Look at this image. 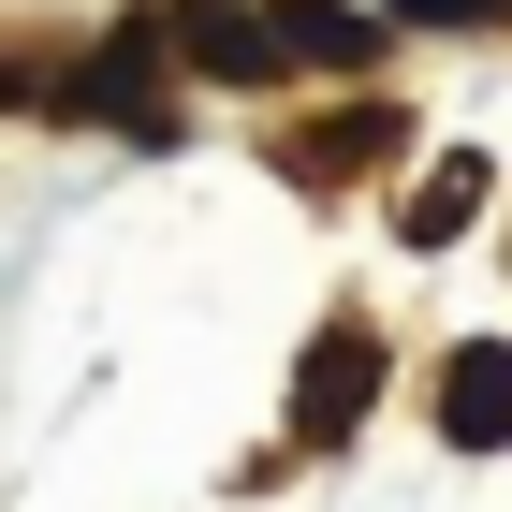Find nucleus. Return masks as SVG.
<instances>
[{"label":"nucleus","instance_id":"nucleus-1","mask_svg":"<svg viewBox=\"0 0 512 512\" xmlns=\"http://www.w3.org/2000/svg\"><path fill=\"white\" fill-rule=\"evenodd\" d=\"M161 30H176V59H191L205 88H278V74H293V44H278V15H235V0H176Z\"/></svg>","mask_w":512,"mask_h":512},{"label":"nucleus","instance_id":"nucleus-2","mask_svg":"<svg viewBox=\"0 0 512 512\" xmlns=\"http://www.w3.org/2000/svg\"><path fill=\"white\" fill-rule=\"evenodd\" d=\"M366 410H381V337H366V322H322L308 381H293V439H352Z\"/></svg>","mask_w":512,"mask_h":512},{"label":"nucleus","instance_id":"nucleus-3","mask_svg":"<svg viewBox=\"0 0 512 512\" xmlns=\"http://www.w3.org/2000/svg\"><path fill=\"white\" fill-rule=\"evenodd\" d=\"M439 425L469 439V454H512V352H498V337L439 366Z\"/></svg>","mask_w":512,"mask_h":512},{"label":"nucleus","instance_id":"nucleus-4","mask_svg":"<svg viewBox=\"0 0 512 512\" xmlns=\"http://www.w3.org/2000/svg\"><path fill=\"white\" fill-rule=\"evenodd\" d=\"M88 103H103V118H132V132H161V30H147V15H132V30H103Z\"/></svg>","mask_w":512,"mask_h":512},{"label":"nucleus","instance_id":"nucleus-5","mask_svg":"<svg viewBox=\"0 0 512 512\" xmlns=\"http://www.w3.org/2000/svg\"><path fill=\"white\" fill-rule=\"evenodd\" d=\"M278 44H293L308 74H366V59H381V15H352V0H278Z\"/></svg>","mask_w":512,"mask_h":512},{"label":"nucleus","instance_id":"nucleus-6","mask_svg":"<svg viewBox=\"0 0 512 512\" xmlns=\"http://www.w3.org/2000/svg\"><path fill=\"white\" fill-rule=\"evenodd\" d=\"M381 147H395V103H352V118L293 132V176H352V161H381Z\"/></svg>","mask_w":512,"mask_h":512},{"label":"nucleus","instance_id":"nucleus-7","mask_svg":"<svg viewBox=\"0 0 512 512\" xmlns=\"http://www.w3.org/2000/svg\"><path fill=\"white\" fill-rule=\"evenodd\" d=\"M483 191H498V176H483V161H439L425 191L395 205V235H410V249H439V235H454V220H469V205H483Z\"/></svg>","mask_w":512,"mask_h":512},{"label":"nucleus","instance_id":"nucleus-8","mask_svg":"<svg viewBox=\"0 0 512 512\" xmlns=\"http://www.w3.org/2000/svg\"><path fill=\"white\" fill-rule=\"evenodd\" d=\"M395 15H410V30H483L498 0H395Z\"/></svg>","mask_w":512,"mask_h":512}]
</instances>
